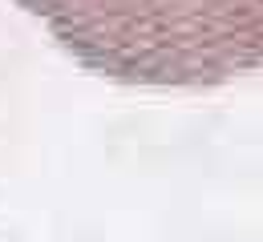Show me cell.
<instances>
[{"instance_id": "cell-1", "label": "cell", "mask_w": 263, "mask_h": 242, "mask_svg": "<svg viewBox=\"0 0 263 242\" xmlns=\"http://www.w3.org/2000/svg\"><path fill=\"white\" fill-rule=\"evenodd\" d=\"M118 85L215 89L263 73V0H16Z\"/></svg>"}]
</instances>
